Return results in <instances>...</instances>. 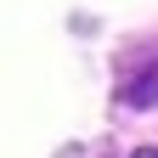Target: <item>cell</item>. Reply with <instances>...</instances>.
Returning a JSON list of instances; mask_svg holds the SVG:
<instances>
[{
  "label": "cell",
  "mask_w": 158,
  "mask_h": 158,
  "mask_svg": "<svg viewBox=\"0 0 158 158\" xmlns=\"http://www.w3.org/2000/svg\"><path fill=\"white\" fill-rule=\"evenodd\" d=\"M135 158H158V147H141V152H135Z\"/></svg>",
  "instance_id": "6da1fadb"
}]
</instances>
